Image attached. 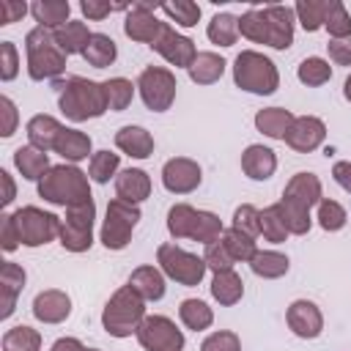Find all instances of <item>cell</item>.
Returning a JSON list of instances; mask_svg holds the SVG:
<instances>
[{
    "instance_id": "6da1fadb",
    "label": "cell",
    "mask_w": 351,
    "mask_h": 351,
    "mask_svg": "<svg viewBox=\"0 0 351 351\" xmlns=\"http://www.w3.org/2000/svg\"><path fill=\"white\" fill-rule=\"evenodd\" d=\"M58 88H60L58 107L74 123H82V121H90V118H101L110 110L101 82L85 80V77H69L66 82H58Z\"/></svg>"
},
{
    "instance_id": "7a4b0ae2",
    "label": "cell",
    "mask_w": 351,
    "mask_h": 351,
    "mask_svg": "<svg viewBox=\"0 0 351 351\" xmlns=\"http://www.w3.org/2000/svg\"><path fill=\"white\" fill-rule=\"evenodd\" d=\"M88 178H90V176L82 173L77 165H69V162L52 165V167L44 173V178L38 181V195H41L47 203H52V206L69 208V206H77V203H85V200L93 197Z\"/></svg>"
},
{
    "instance_id": "3957f363",
    "label": "cell",
    "mask_w": 351,
    "mask_h": 351,
    "mask_svg": "<svg viewBox=\"0 0 351 351\" xmlns=\"http://www.w3.org/2000/svg\"><path fill=\"white\" fill-rule=\"evenodd\" d=\"M167 230L173 239H192L206 247L222 239L225 225L214 211H200L189 203H176L167 211Z\"/></svg>"
},
{
    "instance_id": "277c9868",
    "label": "cell",
    "mask_w": 351,
    "mask_h": 351,
    "mask_svg": "<svg viewBox=\"0 0 351 351\" xmlns=\"http://www.w3.org/2000/svg\"><path fill=\"white\" fill-rule=\"evenodd\" d=\"M143 318H145V299L132 285L118 288L110 296V302L104 304V310H101V326L112 337H132V335H137Z\"/></svg>"
},
{
    "instance_id": "5b68a950",
    "label": "cell",
    "mask_w": 351,
    "mask_h": 351,
    "mask_svg": "<svg viewBox=\"0 0 351 351\" xmlns=\"http://www.w3.org/2000/svg\"><path fill=\"white\" fill-rule=\"evenodd\" d=\"M25 52H27V74L36 82L44 80H55L66 71V55L58 47L52 30L36 25L27 36H25Z\"/></svg>"
},
{
    "instance_id": "8992f818",
    "label": "cell",
    "mask_w": 351,
    "mask_h": 351,
    "mask_svg": "<svg viewBox=\"0 0 351 351\" xmlns=\"http://www.w3.org/2000/svg\"><path fill=\"white\" fill-rule=\"evenodd\" d=\"M233 82L236 88L255 93V96H271L280 88V71L271 58L255 49H241L233 60Z\"/></svg>"
},
{
    "instance_id": "52a82bcc",
    "label": "cell",
    "mask_w": 351,
    "mask_h": 351,
    "mask_svg": "<svg viewBox=\"0 0 351 351\" xmlns=\"http://www.w3.org/2000/svg\"><path fill=\"white\" fill-rule=\"evenodd\" d=\"M140 206L137 203H126L121 197H112L107 203V217L101 222V233L99 241L107 250H123L132 241V230L140 222Z\"/></svg>"
},
{
    "instance_id": "ba28073f",
    "label": "cell",
    "mask_w": 351,
    "mask_h": 351,
    "mask_svg": "<svg viewBox=\"0 0 351 351\" xmlns=\"http://www.w3.org/2000/svg\"><path fill=\"white\" fill-rule=\"evenodd\" d=\"M14 222L19 230V241L25 247H41L60 236L63 219L52 211H44L38 206H22L14 211Z\"/></svg>"
},
{
    "instance_id": "9c48e42d",
    "label": "cell",
    "mask_w": 351,
    "mask_h": 351,
    "mask_svg": "<svg viewBox=\"0 0 351 351\" xmlns=\"http://www.w3.org/2000/svg\"><path fill=\"white\" fill-rule=\"evenodd\" d=\"M156 263H159L165 277L176 280L178 285H186V288L197 285L208 271L203 258H197V255H192V252H186V250H181L178 244H170V241L156 247Z\"/></svg>"
},
{
    "instance_id": "30bf717a",
    "label": "cell",
    "mask_w": 351,
    "mask_h": 351,
    "mask_svg": "<svg viewBox=\"0 0 351 351\" xmlns=\"http://www.w3.org/2000/svg\"><path fill=\"white\" fill-rule=\"evenodd\" d=\"M176 74L165 66H145L137 77V90H140V99L148 110L154 112H165L170 110V104L176 101Z\"/></svg>"
},
{
    "instance_id": "8fae6325",
    "label": "cell",
    "mask_w": 351,
    "mask_h": 351,
    "mask_svg": "<svg viewBox=\"0 0 351 351\" xmlns=\"http://www.w3.org/2000/svg\"><path fill=\"white\" fill-rule=\"evenodd\" d=\"M137 343L145 351H184V332L167 315H145L137 329Z\"/></svg>"
},
{
    "instance_id": "7c38bea8",
    "label": "cell",
    "mask_w": 351,
    "mask_h": 351,
    "mask_svg": "<svg viewBox=\"0 0 351 351\" xmlns=\"http://www.w3.org/2000/svg\"><path fill=\"white\" fill-rule=\"evenodd\" d=\"M200 181H203V170L189 156H173L162 167V184L173 195H189L200 186Z\"/></svg>"
},
{
    "instance_id": "4fadbf2b",
    "label": "cell",
    "mask_w": 351,
    "mask_h": 351,
    "mask_svg": "<svg viewBox=\"0 0 351 351\" xmlns=\"http://www.w3.org/2000/svg\"><path fill=\"white\" fill-rule=\"evenodd\" d=\"M165 22L156 16V8L148 5V3H134L129 11H126V19H123V33L132 38V41H140V44H154L162 33Z\"/></svg>"
},
{
    "instance_id": "5bb4252c",
    "label": "cell",
    "mask_w": 351,
    "mask_h": 351,
    "mask_svg": "<svg viewBox=\"0 0 351 351\" xmlns=\"http://www.w3.org/2000/svg\"><path fill=\"white\" fill-rule=\"evenodd\" d=\"M151 49H156V52H159L170 66H176V69H189V66H192V60L197 58L195 41H192V38H186V36H181V33H176L167 22H165V27H162L159 38L151 44Z\"/></svg>"
},
{
    "instance_id": "9a60e30c",
    "label": "cell",
    "mask_w": 351,
    "mask_h": 351,
    "mask_svg": "<svg viewBox=\"0 0 351 351\" xmlns=\"http://www.w3.org/2000/svg\"><path fill=\"white\" fill-rule=\"evenodd\" d=\"M285 321H288V329L302 340H315L324 332V315H321L318 304L310 299L291 302L285 310Z\"/></svg>"
},
{
    "instance_id": "2e32d148",
    "label": "cell",
    "mask_w": 351,
    "mask_h": 351,
    "mask_svg": "<svg viewBox=\"0 0 351 351\" xmlns=\"http://www.w3.org/2000/svg\"><path fill=\"white\" fill-rule=\"evenodd\" d=\"M324 140H326V123L315 115H296L285 134L288 148H293L299 154H310V151L321 148Z\"/></svg>"
},
{
    "instance_id": "e0dca14e",
    "label": "cell",
    "mask_w": 351,
    "mask_h": 351,
    "mask_svg": "<svg viewBox=\"0 0 351 351\" xmlns=\"http://www.w3.org/2000/svg\"><path fill=\"white\" fill-rule=\"evenodd\" d=\"M266 27H269V47L271 49H288L293 44V22L296 14L291 5H263Z\"/></svg>"
},
{
    "instance_id": "ac0fdd59",
    "label": "cell",
    "mask_w": 351,
    "mask_h": 351,
    "mask_svg": "<svg viewBox=\"0 0 351 351\" xmlns=\"http://www.w3.org/2000/svg\"><path fill=\"white\" fill-rule=\"evenodd\" d=\"M69 313H71V299L60 288H47L33 299V315L41 324H60L69 318Z\"/></svg>"
},
{
    "instance_id": "d6986e66",
    "label": "cell",
    "mask_w": 351,
    "mask_h": 351,
    "mask_svg": "<svg viewBox=\"0 0 351 351\" xmlns=\"http://www.w3.org/2000/svg\"><path fill=\"white\" fill-rule=\"evenodd\" d=\"M241 170L247 178L252 181H266L271 178V173L277 170V156L269 145H261V143H252L244 148L241 154Z\"/></svg>"
},
{
    "instance_id": "ffe728a7",
    "label": "cell",
    "mask_w": 351,
    "mask_h": 351,
    "mask_svg": "<svg viewBox=\"0 0 351 351\" xmlns=\"http://www.w3.org/2000/svg\"><path fill=\"white\" fill-rule=\"evenodd\" d=\"M151 195V178L145 170L140 167H126L115 176V197L126 200V203H143Z\"/></svg>"
},
{
    "instance_id": "44dd1931",
    "label": "cell",
    "mask_w": 351,
    "mask_h": 351,
    "mask_svg": "<svg viewBox=\"0 0 351 351\" xmlns=\"http://www.w3.org/2000/svg\"><path fill=\"white\" fill-rule=\"evenodd\" d=\"M282 197L304 206V208H313L324 200V189H321V181L315 173H296L291 176V181L285 184L282 189Z\"/></svg>"
},
{
    "instance_id": "7402d4cb",
    "label": "cell",
    "mask_w": 351,
    "mask_h": 351,
    "mask_svg": "<svg viewBox=\"0 0 351 351\" xmlns=\"http://www.w3.org/2000/svg\"><path fill=\"white\" fill-rule=\"evenodd\" d=\"M25 132H27L30 145L47 154V151H55V143H58V137H60L63 126H60V121H58V118L38 112V115H33V118L27 121Z\"/></svg>"
},
{
    "instance_id": "603a6c76",
    "label": "cell",
    "mask_w": 351,
    "mask_h": 351,
    "mask_svg": "<svg viewBox=\"0 0 351 351\" xmlns=\"http://www.w3.org/2000/svg\"><path fill=\"white\" fill-rule=\"evenodd\" d=\"M115 145L132 159H148L154 154V137L143 126H121L115 132Z\"/></svg>"
},
{
    "instance_id": "cb8c5ba5",
    "label": "cell",
    "mask_w": 351,
    "mask_h": 351,
    "mask_svg": "<svg viewBox=\"0 0 351 351\" xmlns=\"http://www.w3.org/2000/svg\"><path fill=\"white\" fill-rule=\"evenodd\" d=\"M25 280H27V274H25V269H22L19 263H14V261H5V263H3V269H0V291H3V310H0V318H8V315L14 313L16 296L22 293Z\"/></svg>"
},
{
    "instance_id": "d4e9b609",
    "label": "cell",
    "mask_w": 351,
    "mask_h": 351,
    "mask_svg": "<svg viewBox=\"0 0 351 351\" xmlns=\"http://www.w3.org/2000/svg\"><path fill=\"white\" fill-rule=\"evenodd\" d=\"M293 118L296 115L285 107H263V110L255 112V129L261 134H266L269 140H285Z\"/></svg>"
},
{
    "instance_id": "484cf974",
    "label": "cell",
    "mask_w": 351,
    "mask_h": 351,
    "mask_svg": "<svg viewBox=\"0 0 351 351\" xmlns=\"http://www.w3.org/2000/svg\"><path fill=\"white\" fill-rule=\"evenodd\" d=\"M126 285H132L145 302H159L165 296V288H167L165 285V274L156 266H137Z\"/></svg>"
},
{
    "instance_id": "4316f807",
    "label": "cell",
    "mask_w": 351,
    "mask_h": 351,
    "mask_svg": "<svg viewBox=\"0 0 351 351\" xmlns=\"http://www.w3.org/2000/svg\"><path fill=\"white\" fill-rule=\"evenodd\" d=\"M14 167L22 173L25 181H41L44 173H47L52 165H49V156H47L44 151H38V148H33V145L27 143V145H19V148L14 151Z\"/></svg>"
},
{
    "instance_id": "83f0119b",
    "label": "cell",
    "mask_w": 351,
    "mask_h": 351,
    "mask_svg": "<svg viewBox=\"0 0 351 351\" xmlns=\"http://www.w3.org/2000/svg\"><path fill=\"white\" fill-rule=\"evenodd\" d=\"M52 36H55L58 47L63 49V55L69 58V55H82V52L88 49V41H90L93 33L88 30L85 22L71 19V22H66V25H60L58 30H52Z\"/></svg>"
},
{
    "instance_id": "f1b7e54d",
    "label": "cell",
    "mask_w": 351,
    "mask_h": 351,
    "mask_svg": "<svg viewBox=\"0 0 351 351\" xmlns=\"http://www.w3.org/2000/svg\"><path fill=\"white\" fill-rule=\"evenodd\" d=\"M90 148H93L90 137H88L85 132L69 129V126H63V132H60V137H58V143H55V154H60L69 165H77V162L88 159Z\"/></svg>"
},
{
    "instance_id": "f546056e",
    "label": "cell",
    "mask_w": 351,
    "mask_h": 351,
    "mask_svg": "<svg viewBox=\"0 0 351 351\" xmlns=\"http://www.w3.org/2000/svg\"><path fill=\"white\" fill-rule=\"evenodd\" d=\"M225 58L217 55V52H197V58L192 60V66L186 69L189 71V80L195 85H214L217 80H222L225 74Z\"/></svg>"
},
{
    "instance_id": "4dcf8cb0",
    "label": "cell",
    "mask_w": 351,
    "mask_h": 351,
    "mask_svg": "<svg viewBox=\"0 0 351 351\" xmlns=\"http://www.w3.org/2000/svg\"><path fill=\"white\" fill-rule=\"evenodd\" d=\"M30 14H33V19H36L41 27H47V30H58L60 25L71 22V19H69V16H71L69 0H36V3L30 5Z\"/></svg>"
},
{
    "instance_id": "1f68e13d",
    "label": "cell",
    "mask_w": 351,
    "mask_h": 351,
    "mask_svg": "<svg viewBox=\"0 0 351 351\" xmlns=\"http://www.w3.org/2000/svg\"><path fill=\"white\" fill-rule=\"evenodd\" d=\"M250 269L252 274L263 277V280H277L282 274H288L291 269V261L285 252H277V250H258L255 258L250 261Z\"/></svg>"
},
{
    "instance_id": "d6a6232c",
    "label": "cell",
    "mask_w": 351,
    "mask_h": 351,
    "mask_svg": "<svg viewBox=\"0 0 351 351\" xmlns=\"http://www.w3.org/2000/svg\"><path fill=\"white\" fill-rule=\"evenodd\" d=\"M211 296H214L222 307H233V304L241 302V296H244V282H241V277H239L233 269L217 271L214 280H211Z\"/></svg>"
},
{
    "instance_id": "836d02e7",
    "label": "cell",
    "mask_w": 351,
    "mask_h": 351,
    "mask_svg": "<svg viewBox=\"0 0 351 351\" xmlns=\"http://www.w3.org/2000/svg\"><path fill=\"white\" fill-rule=\"evenodd\" d=\"M206 36L217 47H233L236 38H239V16H233L228 11L214 14L211 22H208V27H206Z\"/></svg>"
},
{
    "instance_id": "e575fe53",
    "label": "cell",
    "mask_w": 351,
    "mask_h": 351,
    "mask_svg": "<svg viewBox=\"0 0 351 351\" xmlns=\"http://www.w3.org/2000/svg\"><path fill=\"white\" fill-rule=\"evenodd\" d=\"M178 318H181V324L186 329L203 332V329H208L214 324V310L203 299H184L178 304Z\"/></svg>"
},
{
    "instance_id": "d590c367",
    "label": "cell",
    "mask_w": 351,
    "mask_h": 351,
    "mask_svg": "<svg viewBox=\"0 0 351 351\" xmlns=\"http://www.w3.org/2000/svg\"><path fill=\"white\" fill-rule=\"evenodd\" d=\"M329 5H332V0H299V3L293 5L296 22H299L307 33H315V30L324 27L326 14H329Z\"/></svg>"
},
{
    "instance_id": "8d00e7d4",
    "label": "cell",
    "mask_w": 351,
    "mask_h": 351,
    "mask_svg": "<svg viewBox=\"0 0 351 351\" xmlns=\"http://www.w3.org/2000/svg\"><path fill=\"white\" fill-rule=\"evenodd\" d=\"M82 58L88 60V66L93 69H104V66H112L115 58H118V47L110 36L104 33H93L90 41H88V49L82 52Z\"/></svg>"
},
{
    "instance_id": "74e56055",
    "label": "cell",
    "mask_w": 351,
    "mask_h": 351,
    "mask_svg": "<svg viewBox=\"0 0 351 351\" xmlns=\"http://www.w3.org/2000/svg\"><path fill=\"white\" fill-rule=\"evenodd\" d=\"M296 77H299L302 85L318 88V85H326V82L332 80V66H329V60H324V58H318V55H310V58H304V60L299 63Z\"/></svg>"
},
{
    "instance_id": "f35d334b",
    "label": "cell",
    "mask_w": 351,
    "mask_h": 351,
    "mask_svg": "<svg viewBox=\"0 0 351 351\" xmlns=\"http://www.w3.org/2000/svg\"><path fill=\"white\" fill-rule=\"evenodd\" d=\"M3 351H41V332L33 326H11L3 335Z\"/></svg>"
},
{
    "instance_id": "ab89813d",
    "label": "cell",
    "mask_w": 351,
    "mask_h": 351,
    "mask_svg": "<svg viewBox=\"0 0 351 351\" xmlns=\"http://www.w3.org/2000/svg\"><path fill=\"white\" fill-rule=\"evenodd\" d=\"M277 206H280V214H282V219H285L288 233H293V236H304V233L313 228L310 208H304V206H299V203H293V200H288V197H280Z\"/></svg>"
},
{
    "instance_id": "60d3db41",
    "label": "cell",
    "mask_w": 351,
    "mask_h": 351,
    "mask_svg": "<svg viewBox=\"0 0 351 351\" xmlns=\"http://www.w3.org/2000/svg\"><path fill=\"white\" fill-rule=\"evenodd\" d=\"M101 85H104L107 107H110L112 112H121V110H126V107L132 104V99H134V88H137V85H132L126 77H110V80H104Z\"/></svg>"
},
{
    "instance_id": "b9f144b4",
    "label": "cell",
    "mask_w": 351,
    "mask_h": 351,
    "mask_svg": "<svg viewBox=\"0 0 351 351\" xmlns=\"http://www.w3.org/2000/svg\"><path fill=\"white\" fill-rule=\"evenodd\" d=\"M222 244H225V250L230 252V258L239 263H250L252 258H255V252H258V247H255V239L252 236H247V233H241V230H236V228H228L225 233H222Z\"/></svg>"
},
{
    "instance_id": "7bdbcfd3",
    "label": "cell",
    "mask_w": 351,
    "mask_h": 351,
    "mask_svg": "<svg viewBox=\"0 0 351 351\" xmlns=\"http://www.w3.org/2000/svg\"><path fill=\"white\" fill-rule=\"evenodd\" d=\"M239 33L244 38H250L252 44H269V27H266V16L263 8H250L239 16Z\"/></svg>"
},
{
    "instance_id": "ee69618b",
    "label": "cell",
    "mask_w": 351,
    "mask_h": 351,
    "mask_svg": "<svg viewBox=\"0 0 351 351\" xmlns=\"http://www.w3.org/2000/svg\"><path fill=\"white\" fill-rule=\"evenodd\" d=\"M261 233H263V239L271 241V244H282V241L291 236L288 228H285V219H282L277 203H274V206H266V208L261 211Z\"/></svg>"
},
{
    "instance_id": "f6af8a7d",
    "label": "cell",
    "mask_w": 351,
    "mask_h": 351,
    "mask_svg": "<svg viewBox=\"0 0 351 351\" xmlns=\"http://www.w3.org/2000/svg\"><path fill=\"white\" fill-rule=\"evenodd\" d=\"M118 165H121V156L112 154V151H96L90 156V165H88V176L96 181V184H107L115 173H118Z\"/></svg>"
},
{
    "instance_id": "bcb514c9",
    "label": "cell",
    "mask_w": 351,
    "mask_h": 351,
    "mask_svg": "<svg viewBox=\"0 0 351 351\" xmlns=\"http://www.w3.org/2000/svg\"><path fill=\"white\" fill-rule=\"evenodd\" d=\"M159 11H165L176 25L181 27H195L200 19V5L192 0H176V3H162Z\"/></svg>"
},
{
    "instance_id": "7dc6e473",
    "label": "cell",
    "mask_w": 351,
    "mask_h": 351,
    "mask_svg": "<svg viewBox=\"0 0 351 351\" xmlns=\"http://www.w3.org/2000/svg\"><path fill=\"white\" fill-rule=\"evenodd\" d=\"M318 225L326 230V233H335V230H340V228H346V208L337 203V200H332V197H324L321 203H318Z\"/></svg>"
},
{
    "instance_id": "c3c4849f",
    "label": "cell",
    "mask_w": 351,
    "mask_h": 351,
    "mask_svg": "<svg viewBox=\"0 0 351 351\" xmlns=\"http://www.w3.org/2000/svg\"><path fill=\"white\" fill-rule=\"evenodd\" d=\"M324 30L332 38H348L351 36V14L346 11V5L340 0H332L329 14H326V22H324Z\"/></svg>"
},
{
    "instance_id": "681fc988",
    "label": "cell",
    "mask_w": 351,
    "mask_h": 351,
    "mask_svg": "<svg viewBox=\"0 0 351 351\" xmlns=\"http://www.w3.org/2000/svg\"><path fill=\"white\" fill-rule=\"evenodd\" d=\"M60 244L63 250L69 252H85L93 247V230H82V228H74V225H60Z\"/></svg>"
},
{
    "instance_id": "f907efd6",
    "label": "cell",
    "mask_w": 351,
    "mask_h": 351,
    "mask_svg": "<svg viewBox=\"0 0 351 351\" xmlns=\"http://www.w3.org/2000/svg\"><path fill=\"white\" fill-rule=\"evenodd\" d=\"M230 228H236V230H241V233H247V236L255 239L261 233V211L255 206H250V203L239 206L233 211V225Z\"/></svg>"
},
{
    "instance_id": "816d5d0a",
    "label": "cell",
    "mask_w": 351,
    "mask_h": 351,
    "mask_svg": "<svg viewBox=\"0 0 351 351\" xmlns=\"http://www.w3.org/2000/svg\"><path fill=\"white\" fill-rule=\"evenodd\" d=\"M93 219H96V203L93 197L85 200V203H77V206H69L66 208V225H74V228H82V230H93Z\"/></svg>"
},
{
    "instance_id": "f5cc1de1",
    "label": "cell",
    "mask_w": 351,
    "mask_h": 351,
    "mask_svg": "<svg viewBox=\"0 0 351 351\" xmlns=\"http://www.w3.org/2000/svg\"><path fill=\"white\" fill-rule=\"evenodd\" d=\"M203 261H206V269H211L214 274H217V271H228V269H233V263H236V261L230 258V252L225 250L222 239L206 244V250H203Z\"/></svg>"
},
{
    "instance_id": "db71d44e",
    "label": "cell",
    "mask_w": 351,
    "mask_h": 351,
    "mask_svg": "<svg viewBox=\"0 0 351 351\" xmlns=\"http://www.w3.org/2000/svg\"><path fill=\"white\" fill-rule=\"evenodd\" d=\"M200 351H241V340H239L236 332L219 329V332H211V335L200 343Z\"/></svg>"
},
{
    "instance_id": "11a10c76",
    "label": "cell",
    "mask_w": 351,
    "mask_h": 351,
    "mask_svg": "<svg viewBox=\"0 0 351 351\" xmlns=\"http://www.w3.org/2000/svg\"><path fill=\"white\" fill-rule=\"evenodd\" d=\"M129 8H132V5H126V3H101V0H82V3H80L82 16L90 19V22H99V19L110 16L112 11H129Z\"/></svg>"
},
{
    "instance_id": "9f6ffc18",
    "label": "cell",
    "mask_w": 351,
    "mask_h": 351,
    "mask_svg": "<svg viewBox=\"0 0 351 351\" xmlns=\"http://www.w3.org/2000/svg\"><path fill=\"white\" fill-rule=\"evenodd\" d=\"M19 74V52L14 41H0V80L11 82Z\"/></svg>"
},
{
    "instance_id": "6f0895ef",
    "label": "cell",
    "mask_w": 351,
    "mask_h": 351,
    "mask_svg": "<svg viewBox=\"0 0 351 351\" xmlns=\"http://www.w3.org/2000/svg\"><path fill=\"white\" fill-rule=\"evenodd\" d=\"M0 241H3V250L5 252H14L22 241H19V230H16V222H14V214H3L0 217Z\"/></svg>"
},
{
    "instance_id": "680465c9",
    "label": "cell",
    "mask_w": 351,
    "mask_h": 351,
    "mask_svg": "<svg viewBox=\"0 0 351 351\" xmlns=\"http://www.w3.org/2000/svg\"><path fill=\"white\" fill-rule=\"evenodd\" d=\"M0 115H3V123H0V134L3 137H11L16 132V121H19V112H16V104L8 99V96H0Z\"/></svg>"
},
{
    "instance_id": "91938a15",
    "label": "cell",
    "mask_w": 351,
    "mask_h": 351,
    "mask_svg": "<svg viewBox=\"0 0 351 351\" xmlns=\"http://www.w3.org/2000/svg\"><path fill=\"white\" fill-rule=\"evenodd\" d=\"M329 49V60L337 66H351V36L348 38H332L326 44Z\"/></svg>"
},
{
    "instance_id": "94428289",
    "label": "cell",
    "mask_w": 351,
    "mask_h": 351,
    "mask_svg": "<svg viewBox=\"0 0 351 351\" xmlns=\"http://www.w3.org/2000/svg\"><path fill=\"white\" fill-rule=\"evenodd\" d=\"M27 11H30V5H25V3H16V0H3V3H0V25H11V22L22 19Z\"/></svg>"
},
{
    "instance_id": "6125c7cd",
    "label": "cell",
    "mask_w": 351,
    "mask_h": 351,
    "mask_svg": "<svg viewBox=\"0 0 351 351\" xmlns=\"http://www.w3.org/2000/svg\"><path fill=\"white\" fill-rule=\"evenodd\" d=\"M332 178L351 195V162H346V159L335 162V165H332Z\"/></svg>"
},
{
    "instance_id": "be15d7a7",
    "label": "cell",
    "mask_w": 351,
    "mask_h": 351,
    "mask_svg": "<svg viewBox=\"0 0 351 351\" xmlns=\"http://www.w3.org/2000/svg\"><path fill=\"white\" fill-rule=\"evenodd\" d=\"M0 181H3V206H11L16 197V184L8 170H0Z\"/></svg>"
},
{
    "instance_id": "e7e4bbea",
    "label": "cell",
    "mask_w": 351,
    "mask_h": 351,
    "mask_svg": "<svg viewBox=\"0 0 351 351\" xmlns=\"http://www.w3.org/2000/svg\"><path fill=\"white\" fill-rule=\"evenodd\" d=\"M49 351H88L77 337H58Z\"/></svg>"
},
{
    "instance_id": "03108f58",
    "label": "cell",
    "mask_w": 351,
    "mask_h": 351,
    "mask_svg": "<svg viewBox=\"0 0 351 351\" xmlns=\"http://www.w3.org/2000/svg\"><path fill=\"white\" fill-rule=\"evenodd\" d=\"M343 96H346V99L351 101V74H348V80L343 82Z\"/></svg>"
},
{
    "instance_id": "003e7915",
    "label": "cell",
    "mask_w": 351,
    "mask_h": 351,
    "mask_svg": "<svg viewBox=\"0 0 351 351\" xmlns=\"http://www.w3.org/2000/svg\"><path fill=\"white\" fill-rule=\"evenodd\" d=\"M88 351H99V348H88Z\"/></svg>"
}]
</instances>
